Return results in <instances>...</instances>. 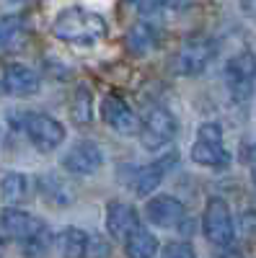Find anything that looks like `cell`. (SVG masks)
Instances as JSON below:
<instances>
[{
	"mask_svg": "<svg viewBox=\"0 0 256 258\" xmlns=\"http://www.w3.org/2000/svg\"><path fill=\"white\" fill-rule=\"evenodd\" d=\"M52 34L68 44L78 47H93L106 36V21L85 8H65L52 24Z\"/></svg>",
	"mask_w": 256,
	"mask_h": 258,
	"instance_id": "1",
	"label": "cell"
},
{
	"mask_svg": "<svg viewBox=\"0 0 256 258\" xmlns=\"http://www.w3.org/2000/svg\"><path fill=\"white\" fill-rule=\"evenodd\" d=\"M18 126L26 132V137L39 153H52L65 140V126L47 114H24L18 116Z\"/></svg>",
	"mask_w": 256,
	"mask_h": 258,
	"instance_id": "2",
	"label": "cell"
},
{
	"mask_svg": "<svg viewBox=\"0 0 256 258\" xmlns=\"http://www.w3.org/2000/svg\"><path fill=\"white\" fill-rule=\"evenodd\" d=\"M191 160L207 165V168H228L230 165V153L223 145V132L218 124H202L197 140L191 145Z\"/></svg>",
	"mask_w": 256,
	"mask_h": 258,
	"instance_id": "3",
	"label": "cell"
},
{
	"mask_svg": "<svg viewBox=\"0 0 256 258\" xmlns=\"http://www.w3.org/2000/svg\"><path fill=\"white\" fill-rule=\"evenodd\" d=\"M215 57V41L207 36H194L171 57V70L176 75H199Z\"/></svg>",
	"mask_w": 256,
	"mask_h": 258,
	"instance_id": "4",
	"label": "cell"
},
{
	"mask_svg": "<svg viewBox=\"0 0 256 258\" xmlns=\"http://www.w3.org/2000/svg\"><path fill=\"white\" fill-rule=\"evenodd\" d=\"M179 132V121L176 116L171 114L163 106H156L145 114L142 119V126H140V142L147 147V150H161L166 147L171 140L176 137Z\"/></svg>",
	"mask_w": 256,
	"mask_h": 258,
	"instance_id": "5",
	"label": "cell"
},
{
	"mask_svg": "<svg viewBox=\"0 0 256 258\" xmlns=\"http://www.w3.org/2000/svg\"><path fill=\"white\" fill-rule=\"evenodd\" d=\"M256 80V57L251 52H238L236 57H230L225 64V83L233 101H246L253 91Z\"/></svg>",
	"mask_w": 256,
	"mask_h": 258,
	"instance_id": "6",
	"label": "cell"
},
{
	"mask_svg": "<svg viewBox=\"0 0 256 258\" xmlns=\"http://www.w3.org/2000/svg\"><path fill=\"white\" fill-rule=\"evenodd\" d=\"M202 227L210 243L215 245H230L236 238V227H233V217H230V207L220 199L212 197L204 207V217H202Z\"/></svg>",
	"mask_w": 256,
	"mask_h": 258,
	"instance_id": "7",
	"label": "cell"
},
{
	"mask_svg": "<svg viewBox=\"0 0 256 258\" xmlns=\"http://www.w3.org/2000/svg\"><path fill=\"white\" fill-rule=\"evenodd\" d=\"M41 230H44L41 220L31 217L24 209L8 207V209L0 212V238H6V240H24L26 243Z\"/></svg>",
	"mask_w": 256,
	"mask_h": 258,
	"instance_id": "8",
	"label": "cell"
},
{
	"mask_svg": "<svg viewBox=\"0 0 256 258\" xmlns=\"http://www.w3.org/2000/svg\"><path fill=\"white\" fill-rule=\"evenodd\" d=\"M101 119L106 121V126L114 129L117 135H135L137 132V119L119 93H109L101 101Z\"/></svg>",
	"mask_w": 256,
	"mask_h": 258,
	"instance_id": "9",
	"label": "cell"
},
{
	"mask_svg": "<svg viewBox=\"0 0 256 258\" xmlns=\"http://www.w3.org/2000/svg\"><path fill=\"white\" fill-rule=\"evenodd\" d=\"M184 217H186V207L179 199L168 197V194H158L145 204V220L158 227H176L181 225Z\"/></svg>",
	"mask_w": 256,
	"mask_h": 258,
	"instance_id": "10",
	"label": "cell"
},
{
	"mask_svg": "<svg viewBox=\"0 0 256 258\" xmlns=\"http://www.w3.org/2000/svg\"><path fill=\"white\" fill-rule=\"evenodd\" d=\"M62 165H65V170H70V173L91 176V173H96V170L104 165V153H101V147L96 142L85 140V142H78L70 153L65 155Z\"/></svg>",
	"mask_w": 256,
	"mask_h": 258,
	"instance_id": "11",
	"label": "cell"
},
{
	"mask_svg": "<svg viewBox=\"0 0 256 258\" xmlns=\"http://www.w3.org/2000/svg\"><path fill=\"white\" fill-rule=\"evenodd\" d=\"M137 227H140V214L135 207L124 202H109V207H106V230H109L112 238L124 243L127 235Z\"/></svg>",
	"mask_w": 256,
	"mask_h": 258,
	"instance_id": "12",
	"label": "cell"
},
{
	"mask_svg": "<svg viewBox=\"0 0 256 258\" xmlns=\"http://www.w3.org/2000/svg\"><path fill=\"white\" fill-rule=\"evenodd\" d=\"M39 85H41L39 75L26 64H8L3 73V88L11 96H18V98L34 96L39 93Z\"/></svg>",
	"mask_w": 256,
	"mask_h": 258,
	"instance_id": "13",
	"label": "cell"
},
{
	"mask_svg": "<svg viewBox=\"0 0 256 258\" xmlns=\"http://www.w3.org/2000/svg\"><path fill=\"white\" fill-rule=\"evenodd\" d=\"M174 165H176V155L168 153L166 158H161V160H156V163H150V165L140 168L137 176H135V181H132V188L140 194V197H145V194H153V191L158 188V183L166 178V173H168Z\"/></svg>",
	"mask_w": 256,
	"mask_h": 258,
	"instance_id": "14",
	"label": "cell"
},
{
	"mask_svg": "<svg viewBox=\"0 0 256 258\" xmlns=\"http://www.w3.org/2000/svg\"><path fill=\"white\" fill-rule=\"evenodd\" d=\"M124 253L127 258H153L158 253V240L150 230H145L142 225L132 230L124 240Z\"/></svg>",
	"mask_w": 256,
	"mask_h": 258,
	"instance_id": "15",
	"label": "cell"
},
{
	"mask_svg": "<svg viewBox=\"0 0 256 258\" xmlns=\"http://www.w3.org/2000/svg\"><path fill=\"white\" fill-rule=\"evenodd\" d=\"M161 41V34L156 26L150 24H135L130 31H127V39H124V44L127 49H130L132 54H147L156 44Z\"/></svg>",
	"mask_w": 256,
	"mask_h": 258,
	"instance_id": "16",
	"label": "cell"
},
{
	"mask_svg": "<svg viewBox=\"0 0 256 258\" xmlns=\"http://www.w3.org/2000/svg\"><path fill=\"white\" fill-rule=\"evenodd\" d=\"M39 191H41V197H44L49 204H68L73 199V194H70V186L62 181L57 173H44L39 181H36Z\"/></svg>",
	"mask_w": 256,
	"mask_h": 258,
	"instance_id": "17",
	"label": "cell"
},
{
	"mask_svg": "<svg viewBox=\"0 0 256 258\" xmlns=\"http://www.w3.org/2000/svg\"><path fill=\"white\" fill-rule=\"evenodd\" d=\"M85 245H88V232L78 230V227H68L60 235V253L62 258H83L85 255Z\"/></svg>",
	"mask_w": 256,
	"mask_h": 258,
	"instance_id": "18",
	"label": "cell"
},
{
	"mask_svg": "<svg viewBox=\"0 0 256 258\" xmlns=\"http://www.w3.org/2000/svg\"><path fill=\"white\" fill-rule=\"evenodd\" d=\"M0 194H3V199L11 202V204H18V202H24L26 199V194H29V181L24 173H8L3 181H0Z\"/></svg>",
	"mask_w": 256,
	"mask_h": 258,
	"instance_id": "19",
	"label": "cell"
},
{
	"mask_svg": "<svg viewBox=\"0 0 256 258\" xmlns=\"http://www.w3.org/2000/svg\"><path fill=\"white\" fill-rule=\"evenodd\" d=\"M49 248H52V232L44 227L41 232H36L31 240H26L24 243V253H26V258H44L47 253H49Z\"/></svg>",
	"mask_w": 256,
	"mask_h": 258,
	"instance_id": "20",
	"label": "cell"
},
{
	"mask_svg": "<svg viewBox=\"0 0 256 258\" xmlns=\"http://www.w3.org/2000/svg\"><path fill=\"white\" fill-rule=\"evenodd\" d=\"M21 31H24V16H3L0 18V47L11 44Z\"/></svg>",
	"mask_w": 256,
	"mask_h": 258,
	"instance_id": "21",
	"label": "cell"
},
{
	"mask_svg": "<svg viewBox=\"0 0 256 258\" xmlns=\"http://www.w3.org/2000/svg\"><path fill=\"white\" fill-rule=\"evenodd\" d=\"M109 255H112V245L98 235H88V245H85L83 258H109Z\"/></svg>",
	"mask_w": 256,
	"mask_h": 258,
	"instance_id": "22",
	"label": "cell"
},
{
	"mask_svg": "<svg viewBox=\"0 0 256 258\" xmlns=\"http://www.w3.org/2000/svg\"><path fill=\"white\" fill-rule=\"evenodd\" d=\"M161 258H194V248L189 243H168L161 253Z\"/></svg>",
	"mask_w": 256,
	"mask_h": 258,
	"instance_id": "23",
	"label": "cell"
},
{
	"mask_svg": "<svg viewBox=\"0 0 256 258\" xmlns=\"http://www.w3.org/2000/svg\"><path fill=\"white\" fill-rule=\"evenodd\" d=\"M241 6L248 16H256V0H241Z\"/></svg>",
	"mask_w": 256,
	"mask_h": 258,
	"instance_id": "24",
	"label": "cell"
},
{
	"mask_svg": "<svg viewBox=\"0 0 256 258\" xmlns=\"http://www.w3.org/2000/svg\"><path fill=\"white\" fill-rule=\"evenodd\" d=\"M248 163H251V170H253V176H256V145L251 147V155H248Z\"/></svg>",
	"mask_w": 256,
	"mask_h": 258,
	"instance_id": "25",
	"label": "cell"
},
{
	"mask_svg": "<svg viewBox=\"0 0 256 258\" xmlns=\"http://www.w3.org/2000/svg\"><path fill=\"white\" fill-rule=\"evenodd\" d=\"M161 3H168V6H179V3H184V0H161Z\"/></svg>",
	"mask_w": 256,
	"mask_h": 258,
	"instance_id": "26",
	"label": "cell"
},
{
	"mask_svg": "<svg viewBox=\"0 0 256 258\" xmlns=\"http://www.w3.org/2000/svg\"><path fill=\"white\" fill-rule=\"evenodd\" d=\"M11 3H31V0H11Z\"/></svg>",
	"mask_w": 256,
	"mask_h": 258,
	"instance_id": "27",
	"label": "cell"
},
{
	"mask_svg": "<svg viewBox=\"0 0 256 258\" xmlns=\"http://www.w3.org/2000/svg\"><path fill=\"white\" fill-rule=\"evenodd\" d=\"M130 3H135V0H130Z\"/></svg>",
	"mask_w": 256,
	"mask_h": 258,
	"instance_id": "28",
	"label": "cell"
}]
</instances>
